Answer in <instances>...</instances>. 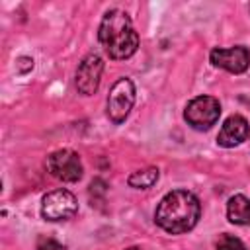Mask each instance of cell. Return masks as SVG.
Wrapping results in <instances>:
<instances>
[{
    "label": "cell",
    "instance_id": "cell-1",
    "mask_svg": "<svg viewBox=\"0 0 250 250\" xmlns=\"http://www.w3.org/2000/svg\"><path fill=\"white\" fill-rule=\"evenodd\" d=\"M199 217V199L188 189H174L166 193L154 211L156 225L170 234H184L191 230L197 225Z\"/></svg>",
    "mask_w": 250,
    "mask_h": 250
},
{
    "label": "cell",
    "instance_id": "cell-2",
    "mask_svg": "<svg viewBox=\"0 0 250 250\" xmlns=\"http://www.w3.org/2000/svg\"><path fill=\"white\" fill-rule=\"evenodd\" d=\"M98 39L105 53L113 61H123L135 55L139 47V35L131 23V18L123 10H109L100 23Z\"/></svg>",
    "mask_w": 250,
    "mask_h": 250
},
{
    "label": "cell",
    "instance_id": "cell-3",
    "mask_svg": "<svg viewBox=\"0 0 250 250\" xmlns=\"http://www.w3.org/2000/svg\"><path fill=\"white\" fill-rule=\"evenodd\" d=\"M45 166L53 178H57L61 182H68V184L78 182L84 174L80 154L70 148H59V150L51 152L45 160Z\"/></svg>",
    "mask_w": 250,
    "mask_h": 250
},
{
    "label": "cell",
    "instance_id": "cell-4",
    "mask_svg": "<svg viewBox=\"0 0 250 250\" xmlns=\"http://www.w3.org/2000/svg\"><path fill=\"white\" fill-rule=\"evenodd\" d=\"M221 115V104L213 96H197L193 98L184 111V119L188 125H191L197 131H207L211 129Z\"/></svg>",
    "mask_w": 250,
    "mask_h": 250
},
{
    "label": "cell",
    "instance_id": "cell-5",
    "mask_svg": "<svg viewBox=\"0 0 250 250\" xmlns=\"http://www.w3.org/2000/svg\"><path fill=\"white\" fill-rule=\"evenodd\" d=\"M135 84L129 78H119L107 96V117L111 123L119 125L127 119L135 105Z\"/></svg>",
    "mask_w": 250,
    "mask_h": 250
},
{
    "label": "cell",
    "instance_id": "cell-6",
    "mask_svg": "<svg viewBox=\"0 0 250 250\" xmlns=\"http://www.w3.org/2000/svg\"><path fill=\"white\" fill-rule=\"evenodd\" d=\"M78 201L68 189H55L43 195L41 199V217L45 221H68L76 215Z\"/></svg>",
    "mask_w": 250,
    "mask_h": 250
},
{
    "label": "cell",
    "instance_id": "cell-7",
    "mask_svg": "<svg viewBox=\"0 0 250 250\" xmlns=\"http://www.w3.org/2000/svg\"><path fill=\"white\" fill-rule=\"evenodd\" d=\"M102 72H104V59L96 53L86 55L76 68V78H74L76 90L82 96H92L100 86Z\"/></svg>",
    "mask_w": 250,
    "mask_h": 250
},
{
    "label": "cell",
    "instance_id": "cell-8",
    "mask_svg": "<svg viewBox=\"0 0 250 250\" xmlns=\"http://www.w3.org/2000/svg\"><path fill=\"white\" fill-rule=\"evenodd\" d=\"M209 57L213 66L225 68L232 74H240L250 66V51L244 45H236L229 49H213Z\"/></svg>",
    "mask_w": 250,
    "mask_h": 250
},
{
    "label": "cell",
    "instance_id": "cell-9",
    "mask_svg": "<svg viewBox=\"0 0 250 250\" xmlns=\"http://www.w3.org/2000/svg\"><path fill=\"white\" fill-rule=\"evenodd\" d=\"M250 135V125L242 115H230L225 119L219 135H217V143L225 148H232L240 143H244Z\"/></svg>",
    "mask_w": 250,
    "mask_h": 250
},
{
    "label": "cell",
    "instance_id": "cell-10",
    "mask_svg": "<svg viewBox=\"0 0 250 250\" xmlns=\"http://www.w3.org/2000/svg\"><path fill=\"white\" fill-rule=\"evenodd\" d=\"M227 217L232 225H250V197L232 195L227 203Z\"/></svg>",
    "mask_w": 250,
    "mask_h": 250
},
{
    "label": "cell",
    "instance_id": "cell-11",
    "mask_svg": "<svg viewBox=\"0 0 250 250\" xmlns=\"http://www.w3.org/2000/svg\"><path fill=\"white\" fill-rule=\"evenodd\" d=\"M158 178H160L158 168L150 166V168H143V170L133 172V174L129 176L127 184H129L131 188H135V189H148V188H152V186L158 182Z\"/></svg>",
    "mask_w": 250,
    "mask_h": 250
},
{
    "label": "cell",
    "instance_id": "cell-12",
    "mask_svg": "<svg viewBox=\"0 0 250 250\" xmlns=\"http://www.w3.org/2000/svg\"><path fill=\"white\" fill-rule=\"evenodd\" d=\"M217 250H244V244L236 236L223 234L221 240H219V244H217Z\"/></svg>",
    "mask_w": 250,
    "mask_h": 250
},
{
    "label": "cell",
    "instance_id": "cell-13",
    "mask_svg": "<svg viewBox=\"0 0 250 250\" xmlns=\"http://www.w3.org/2000/svg\"><path fill=\"white\" fill-rule=\"evenodd\" d=\"M16 66H18V72H20V74H25V72H29V70L33 68V59H29V57H20L18 62H16Z\"/></svg>",
    "mask_w": 250,
    "mask_h": 250
},
{
    "label": "cell",
    "instance_id": "cell-14",
    "mask_svg": "<svg viewBox=\"0 0 250 250\" xmlns=\"http://www.w3.org/2000/svg\"><path fill=\"white\" fill-rule=\"evenodd\" d=\"M37 250H62V246L53 238H41L37 244Z\"/></svg>",
    "mask_w": 250,
    "mask_h": 250
},
{
    "label": "cell",
    "instance_id": "cell-15",
    "mask_svg": "<svg viewBox=\"0 0 250 250\" xmlns=\"http://www.w3.org/2000/svg\"><path fill=\"white\" fill-rule=\"evenodd\" d=\"M127 250H139V248H137V246H131V248H127Z\"/></svg>",
    "mask_w": 250,
    "mask_h": 250
}]
</instances>
